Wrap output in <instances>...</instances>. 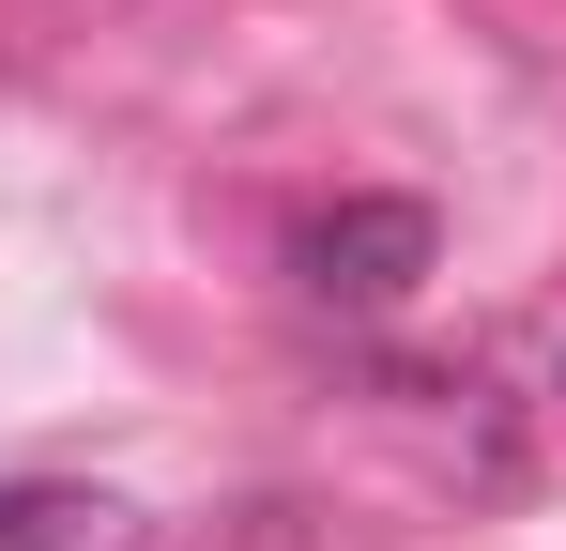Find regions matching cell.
<instances>
[{"mask_svg": "<svg viewBox=\"0 0 566 551\" xmlns=\"http://www.w3.org/2000/svg\"><path fill=\"white\" fill-rule=\"evenodd\" d=\"M123 537V506H107V490H46V475H31V490H0V551H107Z\"/></svg>", "mask_w": 566, "mask_h": 551, "instance_id": "2", "label": "cell"}, {"mask_svg": "<svg viewBox=\"0 0 566 551\" xmlns=\"http://www.w3.org/2000/svg\"><path fill=\"white\" fill-rule=\"evenodd\" d=\"M429 261H444L429 199H322V215L291 230V276H306L322 306H398Z\"/></svg>", "mask_w": 566, "mask_h": 551, "instance_id": "1", "label": "cell"}]
</instances>
